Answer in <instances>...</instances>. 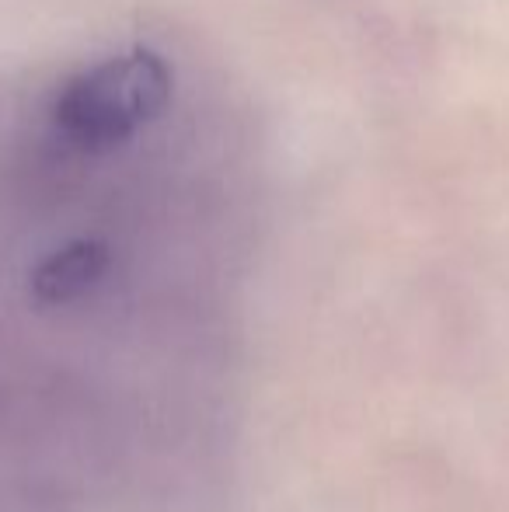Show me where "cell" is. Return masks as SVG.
I'll list each match as a JSON object with an SVG mask.
<instances>
[{"label":"cell","instance_id":"6da1fadb","mask_svg":"<svg viewBox=\"0 0 509 512\" xmlns=\"http://www.w3.org/2000/svg\"><path fill=\"white\" fill-rule=\"evenodd\" d=\"M171 102V70L157 53L133 49L81 70L56 95L53 119L74 143L105 150L129 140Z\"/></svg>","mask_w":509,"mask_h":512}]
</instances>
